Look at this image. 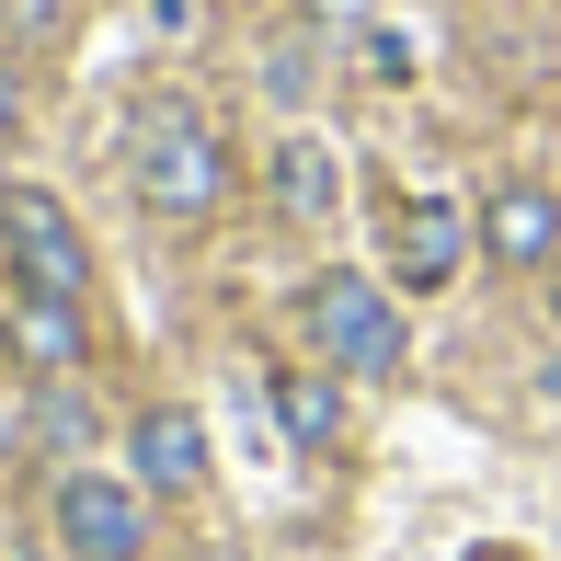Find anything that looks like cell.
<instances>
[{
    "label": "cell",
    "instance_id": "cell-16",
    "mask_svg": "<svg viewBox=\"0 0 561 561\" xmlns=\"http://www.w3.org/2000/svg\"><path fill=\"white\" fill-rule=\"evenodd\" d=\"M550 390H561V355H550Z\"/></svg>",
    "mask_w": 561,
    "mask_h": 561
},
{
    "label": "cell",
    "instance_id": "cell-12",
    "mask_svg": "<svg viewBox=\"0 0 561 561\" xmlns=\"http://www.w3.org/2000/svg\"><path fill=\"white\" fill-rule=\"evenodd\" d=\"M310 23H321V35H367L378 0H310Z\"/></svg>",
    "mask_w": 561,
    "mask_h": 561
},
{
    "label": "cell",
    "instance_id": "cell-5",
    "mask_svg": "<svg viewBox=\"0 0 561 561\" xmlns=\"http://www.w3.org/2000/svg\"><path fill=\"white\" fill-rule=\"evenodd\" d=\"M0 344L23 355L35 378H69L92 355V321H81V298H46V287H12L0 298Z\"/></svg>",
    "mask_w": 561,
    "mask_h": 561
},
{
    "label": "cell",
    "instance_id": "cell-13",
    "mask_svg": "<svg viewBox=\"0 0 561 561\" xmlns=\"http://www.w3.org/2000/svg\"><path fill=\"white\" fill-rule=\"evenodd\" d=\"M0 126H23V81H12V58H0Z\"/></svg>",
    "mask_w": 561,
    "mask_h": 561
},
{
    "label": "cell",
    "instance_id": "cell-10",
    "mask_svg": "<svg viewBox=\"0 0 561 561\" xmlns=\"http://www.w3.org/2000/svg\"><path fill=\"white\" fill-rule=\"evenodd\" d=\"M275 195H287L298 218L333 207V161H321V138H287V149H275Z\"/></svg>",
    "mask_w": 561,
    "mask_h": 561
},
{
    "label": "cell",
    "instance_id": "cell-1",
    "mask_svg": "<svg viewBox=\"0 0 561 561\" xmlns=\"http://www.w3.org/2000/svg\"><path fill=\"white\" fill-rule=\"evenodd\" d=\"M126 184H138L149 218H218L229 195V149L195 104H138L126 115Z\"/></svg>",
    "mask_w": 561,
    "mask_h": 561
},
{
    "label": "cell",
    "instance_id": "cell-7",
    "mask_svg": "<svg viewBox=\"0 0 561 561\" xmlns=\"http://www.w3.org/2000/svg\"><path fill=\"white\" fill-rule=\"evenodd\" d=\"M126 458H138V493H195V481H207V424H195L184 401H149V413L126 424Z\"/></svg>",
    "mask_w": 561,
    "mask_h": 561
},
{
    "label": "cell",
    "instance_id": "cell-14",
    "mask_svg": "<svg viewBox=\"0 0 561 561\" xmlns=\"http://www.w3.org/2000/svg\"><path fill=\"white\" fill-rule=\"evenodd\" d=\"M0 458H12V413H0Z\"/></svg>",
    "mask_w": 561,
    "mask_h": 561
},
{
    "label": "cell",
    "instance_id": "cell-6",
    "mask_svg": "<svg viewBox=\"0 0 561 561\" xmlns=\"http://www.w3.org/2000/svg\"><path fill=\"white\" fill-rule=\"evenodd\" d=\"M481 252L516 264V275H550L561 264V195L550 184H504L493 207H481Z\"/></svg>",
    "mask_w": 561,
    "mask_h": 561
},
{
    "label": "cell",
    "instance_id": "cell-2",
    "mask_svg": "<svg viewBox=\"0 0 561 561\" xmlns=\"http://www.w3.org/2000/svg\"><path fill=\"white\" fill-rule=\"evenodd\" d=\"M298 333L321 344V367H333V378H390V367H401V310L367 287V275H310Z\"/></svg>",
    "mask_w": 561,
    "mask_h": 561
},
{
    "label": "cell",
    "instance_id": "cell-11",
    "mask_svg": "<svg viewBox=\"0 0 561 561\" xmlns=\"http://www.w3.org/2000/svg\"><path fill=\"white\" fill-rule=\"evenodd\" d=\"M0 35H12V46H58L69 35V0H0Z\"/></svg>",
    "mask_w": 561,
    "mask_h": 561
},
{
    "label": "cell",
    "instance_id": "cell-8",
    "mask_svg": "<svg viewBox=\"0 0 561 561\" xmlns=\"http://www.w3.org/2000/svg\"><path fill=\"white\" fill-rule=\"evenodd\" d=\"M458 241H470V218H458L447 195H413V207L390 218V275H401V287H447Z\"/></svg>",
    "mask_w": 561,
    "mask_h": 561
},
{
    "label": "cell",
    "instance_id": "cell-4",
    "mask_svg": "<svg viewBox=\"0 0 561 561\" xmlns=\"http://www.w3.org/2000/svg\"><path fill=\"white\" fill-rule=\"evenodd\" d=\"M58 550H69V561H138V550H149L138 481H92V470H69V481H58Z\"/></svg>",
    "mask_w": 561,
    "mask_h": 561
},
{
    "label": "cell",
    "instance_id": "cell-15",
    "mask_svg": "<svg viewBox=\"0 0 561 561\" xmlns=\"http://www.w3.org/2000/svg\"><path fill=\"white\" fill-rule=\"evenodd\" d=\"M550 310H561V264H550Z\"/></svg>",
    "mask_w": 561,
    "mask_h": 561
},
{
    "label": "cell",
    "instance_id": "cell-9",
    "mask_svg": "<svg viewBox=\"0 0 561 561\" xmlns=\"http://www.w3.org/2000/svg\"><path fill=\"white\" fill-rule=\"evenodd\" d=\"M275 413H287L298 447H333V436H344V390H333V378H310V367L275 378Z\"/></svg>",
    "mask_w": 561,
    "mask_h": 561
},
{
    "label": "cell",
    "instance_id": "cell-3",
    "mask_svg": "<svg viewBox=\"0 0 561 561\" xmlns=\"http://www.w3.org/2000/svg\"><path fill=\"white\" fill-rule=\"evenodd\" d=\"M0 241H12V275H23V287L92 298V241H81V218H69L46 184H0Z\"/></svg>",
    "mask_w": 561,
    "mask_h": 561
}]
</instances>
